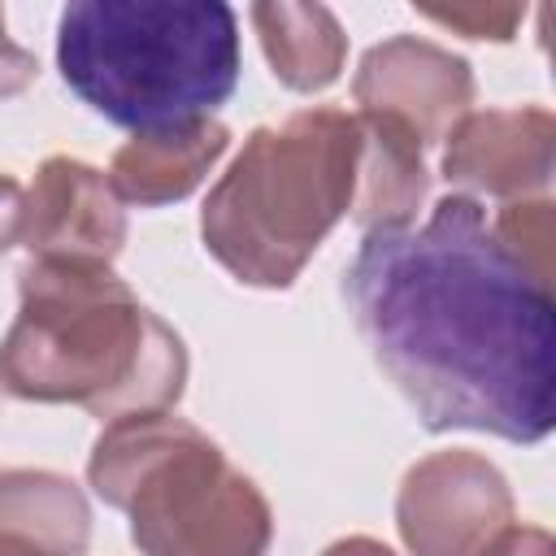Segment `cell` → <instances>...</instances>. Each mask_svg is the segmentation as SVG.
<instances>
[{
    "label": "cell",
    "mask_w": 556,
    "mask_h": 556,
    "mask_svg": "<svg viewBox=\"0 0 556 556\" xmlns=\"http://www.w3.org/2000/svg\"><path fill=\"white\" fill-rule=\"evenodd\" d=\"M343 295L352 321L426 430L539 443L556 421V304L491 235L473 195L421 226L361 239Z\"/></svg>",
    "instance_id": "cell-1"
},
{
    "label": "cell",
    "mask_w": 556,
    "mask_h": 556,
    "mask_svg": "<svg viewBox=\"0 0 556 556\" xmlns=\"http://www.w3.org/2000/svg\"><path fill=\"white\" fill-rule=\"evenodd\" d=\"M17 317L0 339V387L26 404H78L96 421L174 413L187 348L139 304L113 265L30 261L17 274Z\"/></svg>",
    "instance_id": "cell-2"
},
{
    "label": "cell",
    "mask_w": 556,
    "mask_h": 556,
    "mask_svg": "<svg viewBox=\"0 0 556 556\" xmlns=\"http://www.w3.org/2000/svg\"><path fill=\"white\" fill-rule=\"evenodd\" d=\"M65 87L135 135L213 117L239 83V22L222 0H74L56 22Z\"/></svg>",
    "instance_id": "cell-3"
},
{
    "label": "cell",
    "mask_w": 556,
    "mask_h": 556,
    "mask_svg": "<svg viewBox=\"0 0 556 556\" xmlns=\"http://www.w3.org/2000/svg\"><path fill=\"white\" fill-rule=\"evenodd\" d=\"M356 152V113L343 109H300L256 126L200 208L208 256L243 287H291L352 208Z\"/></svg>",
    "instance_id": "cell-4"
},
{
    "label": "cell",
    "mask_w": 556,
    "mask_h": 556,
    "mask_svg": "<svg viewBox=\"0 0 556 556\" xmlns=\"http://www.w3.org/2000/svg\"><path fill=\"white\" fill-rule=\"evenodd\" d=\"M87 482L130 517L139 556H265L274 543L261 486L174 413L109 421L91 447Z\"/></svg>",
    "instance_id": "cell-5"
},
{
    "label": "cell",
    "mask_w": 556,
    "mask_h": 556,
    "mask_svg": "<svg viewBox=\"0 0 556 556\" xmlns=\"http://www.w3.org/2000/svg\"><path fill=\"white\" fill-rule=\"evenodd\" d=\"M395 526L408 556H482L513 526V486L482 452H430L400 482Z\"/></svg>",
    "instance_id": "cell-6"
},
{
    "label": "cell",
    "mask_w": 556,
    "mask_h": 556,
    "mask_svg": "<svg viewBox=\"0 0 556 556\" xmlns=\"http://www.w3.org/2000/svg\"><path fill=\"white\" fill-rule=\"evenodd\" d=\"M473 70L452 48L417 35H391L361 56L352 96L361 113H378L417 135L421 148L447 139V130L473 104Z\"/></svg>",
    "instance_id": "cell-7"
},
{
    "label": "cell",
    "mask_w": 556,
    "mask_h": 556,
    "mask_svg": "<svg viewBox=\"0 0 556 556\" xmlns=\"http://www.w3.org/2000/svg\"><path fill=\"white\" fill-rule=\"evenodd\" d=\"M126 243V208L109 178L78 156H48L26 187L22 248L30 261L113 265Z\"/></svg>",
    "instance_id": "cell-8"
},
{
    "label": "cell",
    "mask_w": 556,
    "mask_h": 556,
    "mask_svg": "<svg viewBox=\"0 0 556 556\" xmlns=\"http://www.w3.org/2000/svg\"><path fill=\"white\" fill-rule=\"evenodd\" d=\"M439 169L447 187L495 195L504 204L543 195L556 174V117L539 104L469 109L447 130Z\"/></svg>",
    "instance_id": "cell-9"
},
{
    "label": "cell",
    "mask_w": 556,
    "mask_h": 556,
    "mask_svg": "<svg viewBox=\"0 0 556 556\" xmlns=\"http://www.w3.org/2000/svg\"><path fill=\"white\" fill-rule=\"evenodd\" d=\"M230 148V130L217 117H191L178 126L143 130L126 139L109 161V187L122 204L161 208L187 200Z\"/></svg>",
    "instance_id": "cell-10"
},
{
    "label": "cell",
    "mask_w": 556,
    "mask_h": 556,
    "mask_svg": "<svg viewBox=\"0 0 556 556\" xmlns=\"http://www.w3.org/2000/svg\"><path fill=\"white\" fill-rule=\"evenodd\" d=\"M91 508L74 478L52 469H0V556H83Z\"/></svg>",
    "instance_id": "cell-11"
},
{
    "label": "cell",
    "mask_w": 556,
    "mask_h": 556,
    "mask_svg": "<svg viewBox=\"0 0 556 556\" xmlns=\"http://www.w3.org/2000/svg\"><path fill=\"white\" fill-rule=\"evenodd\" d=\"M356 135H361V152H356L352 222L365 235L413 226L430 191V174L421 161L426 148L417 143L413 130L378 113H356Z\"/></svg>",
    "instance_id": "cell-12"
},
{
    "label": "cell",
    "mask_w": 556,
    "mask_h": 556,
    "mask_svg": "<svg viewBox=\"0 0 556 556\" xmlns=\"http://www.w3.org/2000/svg\"><path fill=\"white\" fill-rule=\"evenodd\" d=\"M252 26H256L265 61L282 87L313 96V91H326L330 83H339L343 61H348V35L326 4L261 0V4H252Z\"/></svg>",
    "instance_id": "cell-13"
},
{
    "label": "cell",
    "mask_w": 556,
    "mask_h": 556,
    "mask_svg": "<svg viewBox=\"0 0 556 556\" xmlns=\"http://www.w3.org/2000/svg\"><path fill=\"white\" fill-rule=\"evenodd\" d=\"M495 243L534 278L552 291V248H556V204L547 195H526L500 204L491 222Z\"/></svg>",
    "instance_id": "cell-14"
},
{
    "label": "cell",
    "mask_w": 556,
    "mask_h": 556,
    "mask_svg": "<svg viewBox=\"0 0 556 556\" xmlns=\"http://www.w3.org/2000/svg\"><path fill=\"white\" fill-rule=\"evenodd\" d=\"M421 17L465 35V39H491L508 43L513 30L521 26L526 9L521 4H421Z\"/></svg>",
    "instance_id": "cell-15"
},
{
    "label": "cell",
    "mask_w": 556,
    "mask_h": 556,
    "mask_svg": "<svg viewBox=\"0 0 556 556\" xmlns=\"http://www.w3.org/2000/svg\"><path fill=\"white\" fill-rule=\"evenodd\" d=\"M35 74H39V61H35L26 48H17V43L9 39V30H4V9H0V100L22 96V91L35 83Z\"/></svg>",
    "instance_id": "cell-16"
},
{
    "label": "cell",
    "mask_w": 556,
    "mask_h": 556,
    "mask_svg": "<svg viewBox=\"0 0 556 556\" xmlns=\"http://www.w3.org/2000/svg\"><path fill=\"white\" fill-rule=\"evenodd\" d=\"M482 556H556V543L543 526H508Z\"/></svg>",
    "instance_id": "cell-17"
},
{
    "label": "cell",
    "mask_w": 556,
    "mask_h": 556,
    "mask_svg": "<svg viewBox=\"0 0 556 556\" xmlns=\"http://www.w3.org/2000/svg\"><path fill=\"white\" fill-rule=\"evenodd\" d=\"M22 217H26V191L17 178L0 174V256L22 243Z\"/></svg>",
    "instance_id": "cell-18"
},
{
    "label": "cell",
    "mask_w": 556,
    "mask_h": 556,
    "mask_svg": "<svg viewBox=\"0 0 556 556\" xmlns=\"http://www.w3.org/2000/svg\"><path fill=\"white\" fill-rule=\"evenodd\" d=\"M321 556H395L382 539H369V534H348V539H334Z\"/></svg>",
    "instance_id": "cell-19"
}]
</instances>
